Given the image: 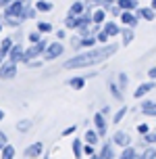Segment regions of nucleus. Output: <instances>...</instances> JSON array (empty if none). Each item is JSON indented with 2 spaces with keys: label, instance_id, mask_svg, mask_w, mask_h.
<instances>
[{
  "label": "nucleus",
  "instance_id": "obj_2",
  "mask_svg": "<svg viewBox=\"0 0 156 159\" xmlns=\"http://www.w3.org/2000/svg\"><path fill=\"white\" fill-rule=\"evenodd\" d=\"M25 11H27V7H25L21 0H15L13 4H8L6 8H4V17H19V19H27V15H25Z\"/></svg>",
  "mask_w": 156,
  "mask_h": 159
},
{
  "label": "nucleus",
  "instance_id": "obj_42",
  "mask_svg": "<svg viewBox=\"0 0 156 159\" xmlns=\"http://www.w3.org/2000/svg\"><path fill=\"white\" fill-rule=\"evenodd\" d=\"M100 4L104 8H108V7H112V4H117V0H100Z\"/></svg>",
  "mask_w": 156,
  "mask_h": 159
},
{
  "label": "nucleus",
  "instance_id": "obj_3",
  "mask_svg": "<svg viewBox=\"0 0 156 159\" xmlns=\"http://www.w3.org/2000/svg\"><path fill=\"white\" fill-rule=\"evenodd\" d=\"M62 52H65V44H62L61 40H56V42H50L48 44L46 52H44V59L46 61H54V59L62 57Z\"/></svg>",
  "mask_w": 156,
  "mask_h": 159
},
{
  "label": "nucleus",
  "instance_id": "obj_50",
  "mask_svg": "<svg viewBox=\"0 0 156 159\" xmlns=\"http://www.w3.org/2000/svg\"><path fill=\"white\" fill-rule=\"evenodd\" d=\"M150 7H152V8H156V0H150Z\"/></svg>",
  "mask_w": 156,
  "mask_h": 159
},
{
  "label": "nucleus",
  "instance_id": "obj_52",
  "mask_svg": "<svg viewBox=\"0 0 156 159\" xmlns=\"http://www.w3.org/2000/svg\"><path fill=\"white\" fill-rule=\"evenodd\" d=\"M2 30H4V23H2V19H0V32H2Z\"/></svg>",
  "mask_w": 156,
  "mask_h": 159
},
{
  "label": "nucleus",
  "instance_id": "obj_41",
  "mask_svg": "<svg viewBox=\"0 0 156 159\" xmlns=\"http://www.w3.org/2000/svg\"><path fill=\"white\" fill-rule=\"evenodd\" d=\"M8 144V136L4 134V132H2V130H0V149H4V147H6Z\"/></svg>",
  "mask_w": 156,
  "mask_h": 159
},
{
  "label": "nucleus",
  "instance_id": "obj_11",
  "mask_svg": "<svg viewBox=\"0 0 156 159\" xmlns=\"http://www.w3.org/2000/svg\"><path fill=\"white\" fill-rule=\"evenodd\" d=\"M115 147H117V144L112 143V140H104V147H102L100 149V157L102 159H117V155H115Z\"/></svg>",
  "mask_w": 156,
  "mask_h": 159
},
{
  "label": "nucleus",
  "instance_id": "obj_27",
  "mask_svg": "<svg viewBox=\"0 0 156 159\" xmlns=\"http://www.w3.org/2000/svg\"><path fill=\"white\" fill-rule=\"evenodd\" d=\"M2 23L8 25V27H21L23 19H19V17H2Z\"/></svg>",
  "mask_w": 156,
  "mask_h": 159
},
{
  "label": "nucleus",
  "instance_id": "obj_30",
  "mask_svg": "<svg viewBox=\"0 0 156 159\" xmlns=\"http://www.w3.org/2000/svg\"><path fill=\"white\" fill-rule=\"evenodd\" d=\"M117 84H119V88L125 92V88H127V84H129V75H127L125 71H121V73L117 75Z\"/></svg>",
  "mask_w": 156,
  "mask_h": 159
},
{
  "label": "nucleus",
  "instance_id": "obj_26",
  "mask_svg": "<svg viewBox=\"0 0 156 159\" xmlns=\"http://www.w3.org/2000/svg\"><path fill=\"white\" fill-rule=\"evenodd\" d=\"M135 155H137V151L129 144V147H125L123 151H121V155H119L117 159H135Z\"/></svg>",
  "mask_w": 156,
  "mask_h": 159
},
{
  "label": "nucleus",
  "instance_id": "obj_39",
  "mask_svg": "<svg viewBox=\"0 0 156 159\" xmlns=\"http://www.w3.org/2000/svg\"><path fill=\"white\" fill-rule=\"evenodd\" d=\"M96 153V149H94V144H87V143H83V155L86 157H90V155H94Z\"/></svg>",
  "mask_w": 156,
  "mask_h": 159
},
{
  "label": "nucleus",
  "instance_id": "obj_37",
  "mask_svg": "<svg viewBox=\"0 0 156 159\" xmlns=\"http://www.w3.org/2000/svg\"><path fill=\"white\" fill-rule=\"evenodd\" d=\"M27 38H29V42L31 44H36V42H40V40H42V32H29V36H27Z\"/></svg>",
  "mask_w": 156,
  "mask_h": 159
},
{
  "label": "nucleus",
  "instance_id": "obj_40",
  "mask_svg": "<svg viewBox=\"0 0 156 159\" xmlns=\"http://www.w3.org/2000/svg\"><path fill=\"white\" fill-rule=\"evenodd\" d=\"M75 130H77V126H75V124H71L69 128H65V130L61 132V136H71V134H75Z\"/></svg>",
  "mask_w": 156,
  "mask_h": 159
},
{
  "label": "nucleus",
  "instance_id": "obj_16",
  "mask_svg": "<svg viewBox=\"0 0 156 159\" xmlns=\"http://www.w3.org/2000/svg\"><path fill=\"white\" fill-rule=\"evenodd\" d=\"M13 46H15V42H13V38L11 36H4V40L0 42V55L6 59L8 55H11V50H13Z\"/></svg>",
  "mask_w": 156,
  "mask_h": 159
},
{
  "label": "nucleus",
  "instance_id": "obj_43",
  "mask_svg": "<svg viewBox=\"0 0 156 159\" xmlns=\"http://www.w3.org/2000/svg\"><path fill=\"white\" fill-rule=\"evenodd\" d=\"M148 78H150V80H156V65L148 69Z\"/></svg>",
  "mask_w": 156,
  "mask_h": 159
},
{
  "label": "nucleus",
  "instance_id": "obj_13",
  "mask_svg": "<svg viewBox=\"0 0 156 159\" xmlns=\"http://www.w3.org/2000/svg\"><path fill=\"white\" fill-rule=\"evenodd\" d=\"M140 113L146 117H156V103L154 101H144L140 105Z\"/></svg>",
  "mask_w": 156,
  "mask_h": 159
},
{
  "label": "nucleus",
  "instance_id": "obj_4",
  "mask_svg": "<svg viewBox=\"0 0 156 159\" xmlns=\"http://www.w3.org/2000/svg\"><path fill=\"white\" fill-rule=\"evenodd\" d=\"M17 75V63H13L11 59L0 65V80H13Z\"/></svg>",
  "mask_w": 156,
  "mask_h": 159
},
{
  "label": "nucleus",
  "instance_id": "obj_46",
  "mask_svg": "<svg viewBox=\"0 0 156 159\" xmlns=\"http://www.w3.org/2000/svg\"><path fill=\"white\" fill-rule=\"evenodd\" d=\"M102 113H104V115H108V113H110V107H108V105H104V109H102Z\"/></svg>",
  "mask_w": 156,
  "mask_h": 159
},
{
  "label": "nucleus",
  "instance_id": "obj_55",
  "mask_svg": "<svg viewBox=\"0 0 156 159\" xmlns=\"http://www.w3.org/2000/svg\"><path fill=\"white\" fill-rule=\"evenodd\" d=\"M27 159H29V157H27Z\"/></svg>",
  "mask_w": 156,
  "mask_h": 159
},
{
  "label": "nucleus",
  "instance_id": "obj_24",
  "mask_svg": "<svg viewBox=\"0 0 156 159\" xmlns=\"http://www.w3.org/2000/svg\"><path fill=\"white\" fill-rule=\"evenodd\" d=\"M96 42H98V38H96L94 34H92V36H86V38H81V42H79V48H86V50H90V48H92Z\"/></svg>",
  "mask_w": 156,
  "mask_h": 159
},
{
  "label": "nucleus",
  "instance_id": "obj_15",
  "mask_svg": "<svg viewBox=\"0 0 156 159\" xmlns=\"http://www.w3.org/2000/svg\"><path fill=\"white\" fill-rule=\"evenodd\" d=\"M133 38H135V32H133V27L125 25L123 32H121V46H129V44L133 42Z\"/></svg>",
  "mask_w": 156,
  "mask_h": 159
},
{
  "label": "nucleus",
  "instance_id": "obj_22",
  "mask_svg": "<svg viewBox=\"0 0 156 159\" xmlns=\"http://www.w3.org/2000/svg\"><path fill=\"white\" fill-rule=\"evenodd\" d=\"M117 4L123 11H135V8L140 7V0H117Z\"/></svg>",
  "mask_w": 156,
  "mask_h": 159
},
{
  "label": "nucleus",
  "instance_id": "obj_20",
  "mask_svg": "<svg viewBox=\"0 0 156 159\" xmlns=\"http://www.w3.org/2000/svg\"><path fill=\"white\" fill-rule=\"evenodd\" d=\"M98 140H100V134H98V130H86V134H83V143L87 144H98Z\"/></svg>",
  "mask_w": 156,
  "mask_h": 159
},
{
  "label": "nucleus",
  "instance_id": "obj_10",
  "mask_svg": "<svg viewBox=\"0 0 156 159\" xmlns=\"http://www.w3.org/2000/svg\"><path fill=\"white\" fill-rule=\"evenodd\" d=\"M135 15L140 17V19H146V21H154L156 8H152V7H137L135 8Z\"/></svg>",
  "mask_w": 156,
  "mask_h": 159
},
{
  "label": "nucleus",
  "instance_id": "obj_7",
  "mask_svg": "<svg viewBox=\"0 0 156 159\" xmlns=\"http://www.w3.org/2000/svg\"><path fill=\"white\" fill-rule=\"evenodd\" d=\"M44 155V144L40 143H31L27 149H25V157H29V159H38V157H42Z\"/></svg>",
  "mask_w": 156,
  "mask_h": 159
},
{
  "label": "nucleus",
  "instance_id": "obj_31",
  "mask_svg": "<svg viewBox=\"0 0 156 159\" xmlns=\"http://www.w3.org/2000/svg\"><path fill=\"white\" fill-rule=\"evenodd\" d=\"M36 8H38L40 13H48V11H52V2H48V0H38V2H36Z\"/></svg>",
  "mask_w": 156,
  "mask_h": 159
},
{
  "label": "nucleus",
  "instance_id": "obj_35",
  "mask_svg": "<svg viewBox=\"0 0 156 159\" xmlns=\"http://www.w3.org/2000/svg\"><path fill=\"white\" fill-rule=\"evenodd\" d=\"M144 138V144H156V128L154 130H150L146 136H141Z\"/></svg>",
  "mask_w": 156,
  "mask_h": 159
},
{
  "label": "nucleus",
  "instance_id": "obj_54",
  "mask_svg": "<svg viewBox=\"0 0 156 159\" xmlns=\"http://www.w3.org/2000/svg\"><path fill=\"white\" fill-rule=\"evenodd\" d=\"M135 159H141V153H137V155H135Z\"/></svg>",
  "mask_w": 156,
  "mask_h": 159
},
{
  "label": "nucleus",
  "instance_id": "obj_36",
  "mask_svg": "<svg viewBox=\"0 0 156 159\" xmlns=\"http://www.w3.org/2000/svg\"><path fill=\"white\" fill-rule=\"evenodd\" d=\"M96 38H98V42H100V44H108V38H110V36L104 32V27H102L100 32L96 34Z\"/></svg>",
  "mask_w": 156,
  "mask_h": 159
},
{
  "label": "nucleus",
  "instance_id": "obj_48",
  "mask_svg": "<svg viewBox=\"0 0 156 159\" xmlns=\"http://www.w3.org/2000/svg\"><path fill=\"white\" fill-rule=\"evenodd\" d=\"M87 159H100V155H96V153H94V155H90Z\"/></svg>",
  "mask_w": 156,
  "mask_h": 159
},
{
  "label": "nucleus",
  "instance_id": "obj_23",
  "mask_svg": "<svg viewBox=\"0 0 156 159\" xmlns=\"http://www.w3.org/2000/svg\"><path fill=\"white\" fill-rule=\"evenodd\" d=\"M15 155H17V151L11 143H8L4 149H0V159H15Z\"/></svg>",
  "mask_w": 156,
  "mask_h": 159
},
{
  "label": "nucleus",
  "instance_id": "obj_34",
  "mask_svg": "<svg viewBox=\"0 0 156 159\" xmlns=\"http://www.w3.org/2000/svg\"><path fill=\"white\" fill-rule=\"evenodd\" d=\"M127 111H129V109H127V105H123V107H121V109L115 113V117H112V124H121V119L125 117V113H127Z\"/></svg>",
  "mask_w": 156,
  "mask_h": 159
},
{
  "label": "nucleus",
  "instance_id": "obj_49",
  "mask_svg": "<svg viewBox=\"0 0 156 159\" xmlns=\"http://www.w3.org/2000/svg\"><path fill=\"white\" fill-rule=\"evenodd\" d=\"M4 115H6V113H4V111H2V109H0V121L4 119Z\"/></svg>",
  "mask_w": 156,
  "mask_h": 159
},
{
  "label": "nucleus",
  "instance_id": "obj_51",
  "mask_svg": "<svg viewBox=\"0 0 156 159\" xmlns=\"http://www.w3.org/2000/svg\"><path fill=\"white\" fill-rule=\"evenodd\" d=\"M44 159H52V157H50V153H44Z\"/></svg>",
  "mask_w": 156,
  "mask_h": 159
},
{
  "label": "nucleus",
  "instance_id": "obj_19",
  "mask_svg": "<svg viewBox=\"0 0 156 159\" xmlns=\"http://www.w3.org/2000/svg\"><path fill=\"white\" fill-rule=\"evenodd\" d=\"M83 13H86V4H83V0H75V2L69 7V15L79 17V15H83Z\"/></svg>",
  "mask_w": 156,
  "mask_h": 159
},
{
  "label": "nucleus",
  "instance_id": "obj_25",
  "mask_svg": "<svg viewBox=\"0 0 156 159\" xmlns=\"http://www.w3.org/2000/svg\"><path fill=\"white\" fill-rule=\"evenodd\" d=\"M108 90H110V94H112V98H117V101H123V90L119 88V84L110 82V84H108Z\"/></svg>",
  "mask_w": 156,
  "mask_h": 159
},
{
  "label": "nucleus",
  "instance_id": "obj_8",
  "mask_svg": "<svg viewBox=\"0 0 156 159\" xmlns=\"http://www.w3.org/2000/svg\"><path fill=\"white\" fill-rule=\"evenodd\" d=\"M112 143L117 144V147H129L131 144V136L127 134V132H123V130H117L115 132V136H112Z\"/></svg>",
  "mask_w": 156,
  "mask_h": 159
},
{
  "label": "nucleus",
  "instance_id": "obj_29",
  "mask_svg": "<svg viewBox=\"0 0 156 159\" xmlns=\"http://www.w3.org/2000/svg\"><path fill=\"white\" fill-rule=\"evenodd\" d=\"M141 159H156V144H148L141 153Z\"/></svg>",
  "mask_w": 156,
  "mask_h": 159
},
{
  "label": "nucleus",
  "instance_id": "obj_14",
  "mask_svg": "<svg viewBox=\"0 0 156 159\" xmlns=\"http://www.w3.org/2000/svg\"><path fill=\"white\" fill-rule=\"evenodd\" d=\"M102 27H104V32L108 34L110 38H115V36H121V32H123V27H121L119 23H115V21H104V25H102Z\"/></svg>",
  "mask_w": 156,
  "mask_h": 159
},
{
  "label": "nucleus",
  "instance_id": "obj_12",
  "mask_svg": "<svg viewBox=\"0 0 156 159\" xmlns=\"http://www.w3.org/2000/svg\"><path fill=\"white\" fill-rule=\"evenodd\" d=\"M152 90H154V80H150V82H144V84H140V86L135 88L133 96H135V98H141V96H146L148 92H152Z\"/></svg>",
  "mask_w": 156,
  "mask_h": 159
},
{
  "label": "nucleus",
  "instance_id": "obj_32",
  "mask_svg": "<svg viewBox=\"0 0 156 159\" xmlns=\"http://www.w3.org/2000/svg\"><path fill=\"white\" fill-rule=\"evenodd\" d=\"M65 27H67V30H77V17L67 15L65 17Z\"/></svg>",
  "mask_w": 156,
  "mask_h": 159
},
{
  "label": "nucleus",
  "instance_id": "obj_53",
  "mask_svg": "<svg viewBox=\"0 0 156 159\" xmlns=\"http://www.w3.org/2000/svg\"><path fill=\"white\" fill-rule=\"evenodd\" d=\"M2 63H4V57H2V55H0V65H2Z\"/></svg>",
  "mask_w": 156,
  "mask_h": 159
},
{
  "label": "nucleus",
  "instance_id": "obj_1",
  "mask_svg": "<svg viewBox=\"0 0 156 159\" xmlns=\"http://www.w3.org/2000/svg\"><path fill=\"white\" fill-rule=\"evenodd\" d=\"M121 44H102L98 48H90L86 52H79V55L71 57L67 63L62 65L65 69H86V67H94V65L104 63L108 57H112L119 50Z\"/></svg>",
  "mask_w": 156,
  "mask_h": 159
},
{
  "label": "nucleus",
  "instance_id": "obj_5",
  "mask_svg": "<svg viewBox=\"0 0 156 159\" xmlns=\"http://www.w3.org/2000/svg\"><path fill=\"white\" fill-rule=\"evenodd\" d=\"M94 126H96V130H98L100 138H104V136H106V128H108V124H106V115H104L102 111L94 113Z\"/></svg>",
  "mask_w": 156,
  "mask_h": 159
},
{
  "label": "nucleus",
  "instance_id": "obj_44",
  "mask_svg": "<svg viewBox=\"0 0 156 159\" xmlns=\"http://www.w3.org/2000/svg\"><path fill=\"white\" fill-rule=\"evenodd\" d=\"M13 2H15V0H0V7H2V8H6L8 4H13Z\"/></svg>",
  "mask_w": 156,
  "mask_h": 159
},
{
  "label": "nucleus",
  "instance_id": "obj_33",
  "mask_svg": "<svg viewBox=\"0 0 156 159\" xmlns=\"http://www.w3.org/2000/svg\"><path fill=\"white\" fill-rule=\"evenodd\" d=\"M38 30H40L42 34H50L52 30H54V25L48 23V21H38Z\"/></svg>",
  "mask_w": 156,
  "mask_h": 159
},
{
  "label": "nucleus",
  "instance_id": "obj_21",
  "mask_svg": "<svg viewBox=\"0 0 156 159\" xmlns=\"http://www.w3.org/2000/svg\"><path fill=\"white\" fill-rule=\"evenodd\" d=\"M86 80H87V78H83V75L71 78V80H67V86H69V88H73V90H81V88L86 86Z\"/></svg>",
  "mask_w": 156,
  "mask_h": 159
},
{
  "label": "nucleus",
  "instance_id": "obj_17",
  "mask_svg": "<svg viewBox=\"0 0 156 159\" xmlns=\"http://www.w3.org/2000/svg\"><path fill=\"white\" fill-rule=\"evenodd\" d=\"M71 151H73V157H75V159H81V157H83V140L73 138V143H71Z\"/></svg>",
  "mask_w": 156,
  "mask_h": 159
},
{
  "label": "nucleus",
  "instance_id": "obj_45",
  "mask_svg": "<svg viewBox=\"0 0 156 159\" xmlns=\"http://www.w3.org/2000/svg\"><path fill=\"white\" fill-rule=\"evenodd\" d=\"M65 36H67V32H65V30H58V32H56V38H58V40H62Z\"/></svg>",
  "mask_w": 156,
  "mask_h": 159
},
{
  "label": "nucleus",
  "instance_id": "obj_28",
  "mask_svg": "<svg viewBox=\"0 0 156 159\" xmlns=\"http://www.w3.org/2000/svg\"><path fill=\"white\" fill-rule=\"evenodd\" d=\"M31 126H33V124H31V119H19V121H17V130H19L21 134L29 132V130H31Z\"/></svg>",
  "mask_w": 156,
  "mask_h": 159
},
{
  "label": "nucleus",
  "instance_id": "obj_47",
  "mask_svg": "<svg viewBox=\"0 0 156 159\" xmlns=\"http://www.w3.org/2000/svg\"><path fill=\"white\" fill-rule=\"evenodd\" d=\"M87 4H100V0H87Z\"/></svg>",
  "mask_w": 156,
  "mask_h": 159
},
{
  "label": "nucleus",
  "instance_id": "obj_6",
  "mask_svg": "<svg viewBox=\"0 0 156 159\" xmlns=\"http://www.w3.org/2000/svg\"><path fill=\"white\" fill-rule=\"evenodd\" d=\"M121 23L123 25H129V27H137L140 25V17L135 15V11H123L121 13Z\"/></svg>",
  "mask_w": 156,
  "mask_h": 159
},
{
  "label": "nucleus",
  "instance_id": "obj_9",
  "mask_svg": "<svg viewBox=\"0 0 156 159\" xmlns=\"http://www.w3.org/2000/svg\"><path fill=\"white\" fill-rule=\"evenodd\" d=\"M23 57H25V48H23L21 42H17L15 46H13V50H11L8 59H11L13 63H23Z\"/></svg>",
  "mask_w": 156,
  "mask_h": 159
},
{
  "label": "nucleus",
  "instance_id": "obj_38",
  "mask_svg": "<svg viewBox=\"0 0 156 159\" xmlns=\"http://www.w3.org/2000/svg\"><path fill=\"white\" fill-rule=\"evenodd\" d=\"M150 130H152V128H150L148 124H137V134H140V136H146Z\"/></svg>",
  "mask_w": 156,
  "mask_h": 159
},
{
  "label": "nucleus",
  "instance_id": "obj_56",
  "mask_svg": "<svg viewBox=\"0 0 156 159\" xmlns=\"http://www.w3.org/2000/svg\"><path fill=\"white\" fill-rule=\"evenodd\" d=\"M100 159H102V157H100Z\"/></svg>",
  "mask_w": 156,
  "mask_h": 159
},
{
  "label": "nucleus",
  "instance_id": "obj_18",
  "mask_svg": "<svg viewBox=\"0 0 156 159\" xmlns=\"http://www.w3.org/2000/svg\"><path fill=\"white\" fill-rule=\"evenodd\" d=\"M106 13H108V11H106L104 7L96 8V11L92 13V19H94V23H96V25H104V21H106Z\"/></svg>",
  "mask_w": 156,
  "mask_h": 159
}]
</instances>
